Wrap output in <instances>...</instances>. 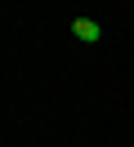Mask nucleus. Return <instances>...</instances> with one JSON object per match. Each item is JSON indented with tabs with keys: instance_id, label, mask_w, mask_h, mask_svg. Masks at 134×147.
I'll use <instances>...</instances> for the list:
<instances>
[{
	"instance_id": "f257e3e1",
	"label": "nucleus",
	"mask_w": 134,
	"mask_h": 147,
	"mask_svg": "<svg viewBox=\"0 0 134 147\" xmlns=\"http://www.w3.org/2000/svg\"><path fill=\"white\" fill-rule=\"evenodd\" d=\"M71 31H76V40H89V45L103 36V27H98L94 18H76V22H71Z\"/></svg>"
}]
</instances>
